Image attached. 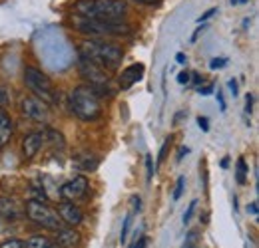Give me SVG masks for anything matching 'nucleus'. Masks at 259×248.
Returning a JSON list of instances; mask_svg holds the SVG:
<instances>
[{"mask_svg":"<svg viewBox=\"0 0 259 248\" xmlns=\"http://www.w3.org/2000/svg\"><path fill=\"white\" fill-rule=\"evenodd\" d=\"M74 10L76 16L100 22H122L128 16V4L124 0H78Z\"/></svg>","mask_w":259,"mask_h":248,"instance_id":"nucleus-1","label":"nucleus"},{"mask_svg":"<svg viewBox=\"0 0 259 248\" xmlns=\"http://www.w3.org/2000/svg\"><path fill=\"white\" fill-rule=\"evenodd\" d=\"M78 50H80L82 58L98 64L106 72L118 70L122 60H124V52L120 46L110 44V42H102V40H86V42H82V46Z\"/></svg>","mask_w":259,"mask_h":248,"instance_id":"nucleus-2","label":"nucleus"},{"mask_svg":"<svg viewBox=\"0 0 259 248\" xmlns=\"http://www.w3.org/2000/svg\"><path fill=\"white\" fill-rule=\"evenodd\" d=\"M70 109L82 121H96L102 117V99L90 86H78L70 93Z\"/></svg>","mask_w":259,"mask_h":248,"instance_id":"nucleus-3","label":"nucleus"},{"mask_svg":"<svg viewBox=\"0 0 259 248\" xmlns=\"http://www.w3.org/2000/svg\"><path fill=\"white\" fill-rule=\"evenodd\" d=\"M74 28L90 38H106V36H130L132 28L130 24L122 22H100V20H90L82 16H74Z\"/></svg>","mask_w":259,"mask_h":248,"instance_id":"nucleus-4","label":"nucleus"},{"mask_svg":"<svg viewBox=\"0 0 259 248\" xmlns=\"http://www.w3.org/2000/svg\"><path fill=\"white\" fill-rule=\"evenodd\" d=\"M24 84L32 92L34 97L42 99L44 103L52 105L56 101V88H54L52 80L42 70H38L34 66H26L24 68Z\"/></svg>","mask_w":259,"mask_h":248,"instance_id":"nucleus-5","label":"nucleus"},{"mask_svg":"<svg viewBox=\"0 0 259 248\" xmlns=\"http://www.w3.org/2000/svg\"><path fill=\"white\" fill-rule=\"evenodd\" d=\"M24 213H26V218H30L34 224H38L42 228H48V230H60V228H64V224H62V220L58 217V213L52 207H48L46 203L38 201V199L26 201Z\"/></svg>","mask_w":259,"mask_h":248,"instance_id":"nucleus-6","label":"nucleus"},{"mask_svg":"<svg viewBox=\"0 0 259 248\" xmlns=\"http://www.w3.org/2000/svg\"><path fill=\"white\" fill-rule=\"evenodd\" d=\"M78 70H80L82 78H84V80L90 84V88H94V90L106 88L108 82H110V76H108V72H106L104 68H100L98 64L90 62V60H86V58H82V56H80V60H78Z\"/></svg>","mask_w":259,"mask_h":248,"instance_id":"nucleus-7","label":"nucleus"},{"mask_svg":"<svg viewBox=\"0 0 259 248\" xmlns=\"http://www.w3.org/2000/svg\"><path fill=\"white\" fill-rule=\"evenodd\" d=\"M20 109H22L24 117H28L30 121H36V123H46L50 119V105L34 95H28L22 99Z\"/></svg>","mask_w":259,"mask_h":248,"instance_id":"nucleus-8","label":"nucleus"},{"mask_svg":"<svg viewBox=\"0 0 259 248\" xmlns=\"http://www.w3.org/2000/svg\"><path fill=\"white\" fill-rule=\"evenodd\" d=\"M88 187H90L88 185V179H86L84 175H78V177L66 181L64 185L60 187V195H62V199L72 203V201H78V199L86 197Z\"/></svg>","mask_w":259,"mask_h":248,"instance_id":"nucleus-9","label":"nucleus"},{"mask_svg":"<svg viewBox=\"0 0 259 248\" xmlns=\"http://www.w3.org/2000/svg\"><path fill=\"white\" fill-rule=\"evenodd\" d=\"M56 213H58V217L62 220V224L66 226H78L82 220H84V213H82V209L78 207V205H74V203H70V201H64V203H60L58 205V209H56Z\"/></svg>","mask_w":259,"mask_h":248,"instance_id":"nucleus-10","label":"nucleus"},{"mask_svg":"<svg viewBox=\"0 0 259 248\" xmlns=\"http://www.w3.org/2000/svg\"><path fill=\"white\" fill-rule=\"evenodd\" d=\"M46 141V131H30L22 139V155L24 159H34L40 153L42 145Z\"/></svg>","mask_w":259,"mask_h":248,"instance_id":"nucleus-11","label":"nucleus"},{"mask_svg":"<svg viewBox=\"0 0 259 248\" xmlns=\"http://www.w3.org/2000/svg\"><path fill=\"white\" fill-rule=\"evenodd\" d=\"M144 72H146V68H144V64H132L128 66L126 70H122V74H120V78H118V84H120V90L122 92H126L130 90L132 86H136L142 78H144Z\"/></svg>","mask_w":259,"mask_h":248,"instance_id":"nucleus-12","label":"nucleus"},{"mask_svg":"<svg viewBox=\"0 0 259 248\" xmlns=\"http://www.w3.org/2000/svg\"><path fill=\"white\" fill-rule=\"evenodd\" d=\"M54 242L58 244V248H78L82 242V236L72 226L70 228H60V230H56V240Z\"/></svg>","mask_w":259,"mask_h":248,"instance_id":"nucleus-13","label":"nucleus"},{"mask_svg":"<svg viewBox=\"0 0 259 248\" xmlns=\"http://www.w3.org/2000/svg\"><path fill=\"white\" fill-rule=\"evenodd\" d=\"M22 207L14 201V199H8V197H0V218L4 220H18L22 218Z\"/></svg>","mask_w":259,"mask_h":248,"instance_id":"nucleus-14","label":"nucleus"},{"mask_svg":"<svg viewBox=\"0 0 259 248\" xmlns=\"http://www.w3.org/2000/svg\"><path fill=\"white\" fill-rule=\"evenodd\" d=\"M12 133H14V121H12L10 113L0 109V149L10 143Z\"/></svg>","mask_w":259,"mask_h":248,"instance_id":"nucleus-15","label":"nucleus"},{"mask_svg":"<svg viewBox=\"0 0 259 248\" xmlns=\"http://www.w3.org/2000/svg\"><path fill=\"white\" fill-rule=\"evenodd\" d=\"M24 248H58V244L52 238L44 236V234H36V236H30L24 242Z\"/></svg>","mask_w":259,"mask_h":248,"instance_id":"nucleus-16","label":"nucleus"},{"mask_svg":"<svg viewBox=\"0 0 259 248\" xmlns=\"http://www.w3.org/2000/svg\"><path fill=\"white\" fill-rule=\"evenodd\" d=\"M247 173H249L247 161L243 157H239L237 163H235V181H237V185H245L247 183Z\"/></svg>","mask_w":259,"mask_h":248,"instance_id":"nucleus-17","label":"nucleus"},{"mask_svg":"<svg viewBox=\"0 0 259 248\" xmlns=\"http://www.w3.org/2000/svg\"><path fill=\"white\" fill-rule=\"evenodd\" d=\"M78 165H80V169H84V171H94L98 165H100V159H98V157H92L90 153H82V155L78 157Z\"/></svg>","mask_w":259,"mask_h":248,"instance_id":"nucleus-18","label":"nucleus"},{"mask_svg":"<svg viewBox=\"0 0 259 248\" xmlns=\"http://www.w3.org/2000/svg\"><path fill=\"white\" fill-rule=\"evenodd\" d=\"M171 145V135H167L165 139H163L162 147H160V153H158V159H156V169H160V165L163 163V159L167 155V147Z\"/></svg>","mask_w":259,"mask_h":248,"instance_id":"nucleus-19","label":"nucleus"},{"mask_svg":"<svg viewBox=\"0 0 259 248\" xmlns=\"http://www.w3.org/2000/svg\"><path fill=\"white\" fill-rule=\"evenodd\" d=\"M184 189H186V177L180 175L178 181H176V189H174V201H180L182 195H184Z\"/></svg>","mask_w":259,"mask_h":248,"instance_id":"nucleus-20","label":"nucleus"},{"mask_svg":"<svg viewBox=\"0 0 259 248\" xmlns=\"http://www.w3.org/2000/svg\"><path fill=\"white\" fill-rule=\"evenodd\" d=\"M132 218H134V213H130L126 215L124 218V224H122V232H120V242L124 244L126 242V238H128V232H130V224H132Z\"/></svg>","mask_w":259,"mask_h":248,"instance_id":"nucleus-21","label":"nucleus"},{"mask_svg":"<svg viewBox=\"0 0 259 248\" xmlns=\"http://www.w3.org/2000/svg\"><path fill=\"white\" fill-rule=\"evenodd\" d=\"M197 240H199V234L195 230H190L188 236H186V242H184V248H197Z\"/></svg>","mask_w":259,"mask_h":248,"instance_id":"nucleus-22","label":"nucleus"},{"mask_svg":"<svg viewBox=\"0 0 259 248\" xmlns=\"http://www.w3.org/2000/svg\"><path fill=\"white\" fill-rule=\"evenodd\" d=\"M190 78H192V72H188V70H182V72L176 76V80H178L180 86H188V84H190Z\"/></svg>","mask_w":259,"mask_h":248,"instance_id":"nucleus-23","label":"nucleus"},{"mask_svg":"<svg viewBox=\"0 0 259 248\" xmlns=\"http://www.w3.org/2000/svg\"><path fill=\"white\" fill-rule=\"evenodd\" d=\"M195 207H197V201H192L190 203V207H188V211L184 213V224H190V220H192V217H194V211H195Z\"/></svg>","mask_w":259,"mask_h":248,"instance_id":"nucleus-24","label":"nucleus"},{"mask_svg":"<svg viewBox=\"0 0 259 248\" xmlns=\"http://www.w3.org/2000/svg\"><path fill=\"white\" fill-rule=\"evenodd\" d=\"M0 248H24V242L18 240V238H10V240H4Z\"/></svg>","mask_w":259,"mask_h":248,"instance_id":"nucleus-25","label":"nucleus"},{"mask_svg":"<svg viewBox=\"0 0 259 248\" xmlns=\"http://www.w3.org/2000/svg\"><path fill=\"white\" fill-rule=\"evenodd\" d=\"M218 10H220V8H209V10H205V12L197 18V24H203L205 20H209L211 16H215V14H218Z\"/></svg>","mask_w":259,"mask_h":248,"instance_id":"nucleus-26","label":"nucleus"},{"mask_svg":"<svg viewBox=\"0 0 259 248\" xmlns=\"http://www.w3.org/2000/svg\"><path fill=\"white\" fill-rule=\"evenodd\" d=\"M197 127L207 133V131H209V119H207L205 115H199V117H197Z\"/></svg>","mask_w":259,"mask_h":248,"instance_id":"nucleus-27","label":"nucleus"},{"mask_svg":"<svg viewBox=\"0 0 259 248\" xmlns=\"http://www.w3.org/2000/svg\"><path fill=\"white\" fill-rule=\"evenodd\" d=\"M146 169H148V181H152V177L156 173V169L152 165V155H146Z\"/></svg>","mask_w":259,"mask_h":248,"instance_id":"nucleus-28","label":"nucleus"},{"mask_svg":"<svg viewBox=\"0 0 259 248\" xmlns=\"http://www.w3.org/2000/svg\"><path fill=\"white\" fill-rule=\"evenodd\" d=\"M227 64V58H213L211 62H209V68L211 70H220V68H224Z\"/></svg>","mask_w":259,"mask_h":248,"instance_id":"nucleus-29","label":"nucleus"},{"mask_svg":"<svg viewBox=\"0 0 259 248\" xmlns=\"http://www.w3.org/2000/svg\"><path fill=\"white\" fill-rule=\"evenodd\" d=\"M227 88H229V93H231L233 97H237V93H239V86H237V80H229V82H227Z\"/></svg>","mask_w":259,"mask_h":248,"instance_id":"nucleus-30","label":"nucleus"},{"mask_svg":"<svg viewBox=\"0 0 259 248\" xmlns=\"http://www.w3.org/2000/svg\"><path fill=\"white\" fill-rule=\"evenodd\" d=\"M245 111H247V113L253 111V93H247V95H245Z\"/></svg>","mask_w":259,"mask_h":248,"instance_id":"nucleus-31","label":"nucleus"},{"mask_svg":"<svg viewBox=\"0 0 259 248\" xmlns=\"http://www.w3.org/2000/svg\"><path fill=\"white\" fill-rule=\"evenodd\" d=\"M205 28H207V24H201V26H197V28H195V32H194V34H192V38H190V44H195V40H197V36H199L201 32L205 30Z\"/></svg>","mask_w":259,"mask_h":248,"instance_id":"nucleus-32","label":"nucleus"},{"mask_svg":"<svg viewBox=\"0 0 259 248\" xmlns=\"http://www.w3.org/2000/svg\"><path fill=\"white\" fill-rule=\"evenodd\" d=\"M218 103H220V109L226 111L227 105H226V97H224V92H222V90H218Z\"/></svg>","mask_w":259,"mask_h":248,"instance_id":"nucleus-33","label":"nucleus"},{"mask_svg":"<svg viewBox=\"0 0 259 248\" xmlns=\"http://www.w3.org/2000/svg\"><path fill=\"white\" fill-rule=\"evenodd\" d=\"M146 246H148V238H146V236H140V238L134 242L132 248H146Z\"/></svg>","mask_w":259,"mask_h":248,"instance_id":"nucleus-34","label":"nucleus"},{"mask_svg":"<svg viewBox=\"0 0 259 248\" xmlns=\"http://www.w3.org/2000/svg\"><path fill=\"white\" fill-rule=\"evenodd\" d=\"M247 213H251L253 217H257V213H259V207H257V203L253 201V203H249L247 205Z\"/></svg>","mask_w":259,"mask_h":248,"instance_id":"nucleus-35","label":"nucleus"},{"mask_svg":"<svg viewBox=\"0 0 259 248\" xmlns=\"http://www.w3.org/2000/svg\"><path fill=\"white\" fill-rule=\"evenodd\" d=\"M6 101H8V93L4 88H0V109H2V105H6Z\"/></svg>","mask_w":259,"mask_h":248,"instance_id":"nucleus-36","label":"nucleus"},{"mask_svg":"<svg viewBox=\"0 0 259 248\" xmlns=\"http://www.w3.org/2000/svg\"><path fill=\"white\" fill-rule=\"evenodd\" d=\"M132 207H134V211H140L142 209V199L140 197H132Z\"/></svg>","mask_w":259,"mask_h":248,"instance_id":"nucleus-37","label":"nucleus"},{"mask_svg":"<svg viewBox=\"0 0 259 248\" xmlns=\"http://www.w3.org/2000/svg\"><path fill=\"white\" fill-rule=\"evenodd\" d=\"M213 90H215L213 86H205V88H199L197 92L201 93V95H209V93H213Z\"/></svg>","mask_w":259,"mask_h":248,"instance_id":"nucleus-38","label":"nucleus"},{"mask_svg":"<svg viewBox=\"0 0 259 248\" xmlns=\"http://www.w3.org/2000/svg\"><path fill=\"white\" fill-rule=\"evenodd\" d=\"M176 62H178V64H186V62H188V56H186L184 52H178V54H176Z\"/></svg>","mask_w":259,"mask_h":248,"instance_id":"nucleus-39","label":"nucleus"},{"mask_svg":"<svg viewBox=\"0 0 259 248\" xmlns=\"http://www.w3.org/2000/svg\"><path fill=\"white\" fill-rule=\"evenodd\" d=\"M188 153H190V149H188V147H180V151H178V161H182Z\"/></svg>","mask_w":259,"mask_h":248,"instance_id":"nucleus-40","label":"nucleus"},{"mask_svg":"<svg viewBox=\"0 0 259 248\" xmlns=\"http://www.w3.org/2000/svg\"><path fill=\"white\" fill-rule=\"evenodd\" d=\"M190 80H194V84H195V86H199V84L203 82V80L199 78V74H195V72H192V78H190Z\"/></svg>","mask_w":259,"mask_h":248,"instance_id":"nucleus-41","label":"nucleus"},{"mask_svg":"<svg viewBox=\"0 0 259 248\" xmlns=\"http://www.w3.org/2000/svg\"><path fill=\"white\" fill-rule=\"evenodd\" d=\"M136 2H140V4H148V6H150V4H158L160 0H136Z\"/></svg>","mask_w":259,"mask_h":248,"instance_id":"nucleus-42","label":"nucleus"},{"mask_svg":"<svg viewBox=\"0 0 259 248\" xmlns=\"http://www.w3.org/2000/svg\"><path fill=\"white\" fill-rule=\"evenodd\" d=\"M227 165H229V159H222V167H224V169H227Z\"/></svg>","mask_w":259,"mask_h":248,"instance_id":"nucleus-43","label":"nucleus"},{"mask_svg":"<svg viewBox=\"0 0 259 248\" xmlns=\"http://www.w3.org/2000/svg\"><path fill=\"white\" fill-rule=\"evenodd\" d=\"M229 2H231L233 6H235V4H239V0H229Z\"/></svg>","mask_w":259,"mask_h":248,"instance_id":"nucleus-44","label":"nucleus"},{"mask_svg":"<svg viewBox=\"0 0 259 248\" xmlns=\"http://www.w3.org/2000/svg\"><path fill=\"white\" fill-rule=\"evenodd\" d=\"M245 2H247V0H239V4H245Z\"/></svg>","mask_w":259,"mask_h":248,"instance_id":"nucleus-45","label":"nucleus"}]
</instances>
